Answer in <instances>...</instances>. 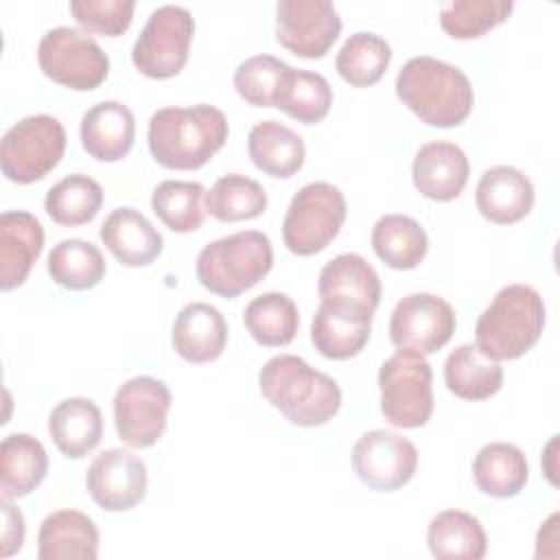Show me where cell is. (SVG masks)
I'll return each mask as SVG.
<instances>
[{"label":"cell","instance_id":"83f0119b","mask_svg":"<svg viewBox=\"0 0 560 560\" xmlns=\"http://www.w3.org/2000/svg\"><path fill=\"white\" fill-rule=\"evenodd\" d=\"M427 545L440 560H481L488 551L481 521L464 510L438 512L429 523Z\"/></svg>","mask_w":560,"mask_h":560},{"label":"cell","instance_id":"4316f807","mask_svg":"<svg viewBox=\"0 0 560 560\" xmlns=\"http://www.w3.org/2000/svg\"><path fill=\"white\" fill-rule=\"evenodd\" d=\"M48 472L44 444L28 433H11L0 446V490L2 499L31 494Z\"/></svg>","mask_w":560,"mask_h":560},{"label":"cell","instance_id":"e575fe53","mask_svg":"<svg viewBox=\"0 0 560 560\" xmlns=\"http://www.w3.org/2000/svg\"><path fill=\"white\" fill-rule=\"evenodd\" d=\"M392 61V46L385 37L359 31L352 33L335 57V68L341 79L354 88H368L381 81Z\"/></svg>","mask_w":560,"mask_h":560},{"label":"cell","instance_id":"ee69618b","mask_svg":"<svg viewBox=\"0 0 560 560\" xmlns=\"http://www.w3.org/2000/svg\"><path fill=\"white\" fill-rule=\"evenodd\" d=\"M556 444H558V435H553L551 440H549V444H547V448H545V459H547V464H545V475H547V479L556 486L558 481H556V466H553V453H556Z\"/></svg>","mask_w":560,"mask_h":560},{"label":"cell","instance_id":"30bf717a","mask_svg":"<svg viewBox=\"0 0 560 560\" xmlns=\"http://www.w3.org/2000/svg\"><path fill=\"white\" fill-rule=\"evenodd\" d=\"M195 20L186 7L162 4L153 9L133 42L131 61L149 79H171L188 61Z\"/></svg>","mask_w":560,"mask_h":560},{"label":"cell","instance_id":"ffe728a7","mask_svg":"<svg viewBox=\"0 0 560 560\" xmlns=\"http://www.w3.org/2000/svg\"><path fill=\"white\" fill-rule=\"evenodd\" d=\"M171 341L184 361L210 363L225 350L228 322L217 306L206 302H190L177 313Z\"/></svg>","mask_w":560,"mask_h":560},{"label":"cell","instance_id":"4fadbf2b","mask_svg":"<svg viewBox=\"0 0 560 560\" xmlns=\"http://www.w3.org/2000/svg\"><path fill=\"white\" fill-rule=\"evenodd\" d=\"M352 468L363 486L376 492H394L411 481L418 468L413 442L387 429L363 433L352 448Z\"/></svg>","mask_w":560,"mask_h":560},{"label":"cell","instance_id":"f546056e","mask_svg":"<svg viewBox=\"0 0 560 560\" xmlns=\"http://www.w3.org/2000/svg\"><path fill=\"white\" fill-rule=\"evenodd\" d=\"M529 477L525 453L510 442H490L472 459V479L477 488L494 499L516 497Z\"/></svg>","mask_w":560,"mask_h":560},{"label":"cell","instance_id":"8992f818","mask_svg":"<svg viewBox=\"0 0 560 560\" xmlns=\"http://www.w3.org/2000/svg\"><path fill=\"white\" fill-rule=\"evenodd\" d=\"M348 214L343 192L328 182L302 186L289 201L282 238L291 254L313 256L326 249L339 234Z\"/></svg>","mask_w":560,"mask_h":560},{"label":"cell","instance_id":"52a82bcc","mask_svg":"<svg viewBox=\"0 0 560 560\" xmlns=\"http://www.w3.org/2000/svg\"><path fill=\"white\" fill-rule=\"evenodd\" d=\"M66 129L50 114H33L7 129L0 142L2 175L15 184L46 177L63 158Z\"/></svg>","mask_w":560,"mask_h":560},{"label":"cell","instance_id":"484cf974","mask_svg":"<svg viewBox=\"0 0 560 560\" xmlns=\"http://www.w3.org/2000/svg\"><path fill=\"white\" fill-rule=\"evenodd\" d=\"M247 151L254 166L271 177H293L306 158L302 136L276 120H260L249 129Z\"/></svg>","mask_w":560,"mask_h":560},{"label":"cell","instance_id":"e0dca14e","mask_svg":"<svg viewBox=\"0 0 560 560\" xmlns=\"http://www.w3.org/2000/svg\"><path fill=\"white\" fill-rule=\"evenodd\" d=\"M470 175V164L455 142L433 140L418 149L411 177L416 190L433 201H451L462 195Z\"/></svg>","mask_w":560,"mask_h":560},{"label":"cell","instance_id":"836d02e7","mask_svg":"<svg viewBox=\"0 0 560 560\" xmlns=\"http://www.w3.org/2000/svg\"><path fill=\"white\" fill-rule=\"evenodd\" d=\"M107 271L103 252L83 238L59 241L48 254L50 278L70 291L96 287Z\"/></svg>","mask_w":560,"mask_h":560},{"label":"cell","instance_id":"d590c367","mask_svg":"<svg viewBox=\"0 0 560 560\" xmlns=\"http://www.w3.org/2000/svg\"><path fill=\"white\" fill-rule=\"evenodd\" d=\"M203 206L206 212H210L217 221H247L267 210V192L256 179L241 173H230L212 184L203 197Z\"/></svg>","mask_w":560,"mask_h":560},{"label":"cell","instance_id":"8d00e7d4","mask_svg":"<svg viewBox=\"0 0 560 560\" xmlns=\"http://www.w3.org/2000/svg\"><path fill=\"white\" fill-rule=\"evenodd\" d=\"M103 206V188L96 179L83 173H72L48 188L44 208L59 225L90 223Z\"/></svg>","mask_w":560,"mask_h":560},{"label":"cell","instance_id":"ba28073f","mask_svg":"<svg viewBox=\"0 0 560 560\" xmlns=\"http://www.w3.org/2000/svg\"><path fill=\"white\" fill-rule=\"evenodd\" d=\"M42 72L70 90L90 92L109 74V57L85 31L55 26L46 31L37 46Z\"/></svg>","mask_w":560,"mask_h":560},{"label":"cell","instance_id":"1f68e13d","mask_svg":"<svg viewBox=\"0 0 560 560\" xmlns=\"http://www.w3.org/2000/svg\"><path fill=\"white\" fill-rule=\"evenodd\" d=\"M243 322L256 343L280 348L293 341L300 326V313L287 293L267 291L245 306Z\"/></svg>","mask_w":560,"mask_h":560},{"label":"cell","instance_id":"7402d4cb","mask_svg":"<svg viewBox=\"0 0 560 560\" xmlns=\"http://www.w3.org/2000/svg\"><path fill=\"white\" fill-rule=\"evenodd\" d=\"M372 315L374 313L370 311L319 302L311 324V341L315 350L332 361L357 357L370 339Z\"/></svg>","mask_w":560,"mask_h":560},{"label":"cell","instance_id":"d6a6232c","mask_svg":"<svg viewBox=\"0 0 560 560\" xmlns=\"http://www.w3.org/2000/svg\"><path fill=\"white\" fill-rule=\"evenodd\" d=\"M332 105V88L319 74L302 68H291L284 72L273 107L282 109L291 118L304 125H315L326 118Z\"/></svg>","mask_w":560,"mask_h":560},{"label":"cell","instance_id":"8fae6325","mask_svg":"<svg viewBox=\"0 0 560 560\" xmlns=\"http://www.w3.org/2000/svg\"><path fill=\"white\" fill-rule=\"evenodd\" d=\"M455 326V311L444 298L409 293L392 311L389 339L398 352L427 357L448 343Z\"/></svg>","mask_w":560,"mask_h":560},{"label":"cell","instance_id":"2e32d148","mask_svg":"<svg viewBox=\"0 0 560 560\" xmlns=\"http://www.w3.org/2000/svg\"><path fill=\"white\" fill-rule=\"evenodd\" d=\"M319 302L374 313L381 302V280L359 254H339L328 260L317 280Z\"/></svg>","mask_w":560,"mask_h":560},{"label":"cell","instance_id":"f1b7e54d","mask_svg":"<svg viewBox=\"0 0 560 560\" xmlns=\"http://www.w3.org/2000/svg\"><path fill=\"white\" fill-rule=\"evenodd\" d=\"M444 383L457 398L486 400L501 389L503 368L477 343H462L444 361Z\"/></svg>","mask_w":560,"mask_h":560},{"label":"cell","instance_id":"7bdbcfd3","mask_svg":"<svg viewBox=\"0 0 560 560\" xmlns=\"http://www.w3.org/2000/svg\"><path fill=\"white\" fill-rule=\"evenodd\" d=\"M545 540V545H549V558H556L558 556V514H551L542 527L538 529V536H536V542Z\"/></svg>","mask_w":560,"mask_h":560},{"label":"cell","instance_id":"b9f144b4","mask_svg":"<svg viewBox=\"0 0 560 560\" xmlns=\"http://www.w3.org/2000/svg\"><path fill=\"white\" fill-rule=\"evenodd\" d=\"M2 549L0 556L9 558L15 551L22 549L24 542V516L22 512L11 503V499H2Z\"/></svg>","mask_w":560,"mask_h":560},{"label":"cell","instance_id":"cb8c5ba5","mask_svg":"<svg viewBox=\"0 0 560 560\" xmlns=\"http://www.w3.org/2000/svg\"><path fill=\"white\" fill-rule=\"evenodd\" d=\"M39 560H96L98 529L79 510H57L48 514L37 532Z\"/></svg>","mask_w":560,"mask_h":560},{"label":"cell","instance_id":"ac0fdd59","mask_svg":"<svg viewBox=\"0 0 560 560\" xmlns=\"http://www.w3.org/2000/svg\"><path fill=\"white\" fill-rule=\"evenodd\" d=\"M534 197L532 179L516 166L508 164L483 171L475 190V201L481 217L499 225H510L525 219L534 208Z\"/></svg>","mask_w":560,"mask_h":560},{"label":"cell","instance_id":"d4e9b609","mask_svg":"<svg viewBox=\"0 0 560 560\" xmlns=\"http://www.w3.org/2000/svg\"><path fill=\"white\" fill-rule=\"evenodd\" d=\"M48 433L61 455L81 459L103 438V416L94 400L74 396L61 400L48 416Z\"/></svg>","mask_w":560,"mask_h":560},{"label":"cell","instance_id":"7c38bea8","mask_svg":"<svg viewBox=\"0 0 560 560\" xmlns=\"http://www.w3.org/2000/svg\"><path fill=\"white\" fill-rule=\"evenodd\" d=\"M171 389L153 376H133L114 394V424L131 448L153 446L166 431Z\"/></svg>","mask_w":560,"mask_h":560},{"label":"cell","instance_id":"9a60e30c","mask_svg":"<svg viewBox=\"0 0 560 560\" xmlns=\"http://www.w3.org/2000/svg\"><path fill=\"white\" fill-rule=\"evenodd\" d=\"M147 466L125 448H109L96 455L88 468L85 486L94 503L107 512H127L147 494Z\"/></svg>","mask_w":560,"mask_h":560},{"label":"cell","instance_id":"5b68a950","mask_svg":"<svg viewBox=\"0 0 560 560\" xmlns=\"http://www.w3.org/2000/svg\"><path fill=\"white\" fill-rule=\"evenodd\" d=\"M271 267V241L258 230H241L203 245L195 262L201 287L228 300L258 284Z\"/></svg>","mask_w":560,"mask_h":560},{"label":"cell","instance_id":"74e56055","mask_svg":"<svg viewBox=\"0 0 560 560\" xmlns=\"http://www.w3.org/2000/svg\"><path fill=\"white\" fill-rule=\"evenodd\" d=\"M206 190L199 182L164 179L151 195V208L158 219L173 232L186 234L203 225Z\"/></svg>","mask_w":560,"mask_h":560},{"label":"cell","instance_id":"4dcf8cb0","mask_svg":"<svg viewBox=\"0 0 560 560\" xmlns=\"http://www.w3.org/2000/svg\"><path fill=\"white\" fill-rule=\"evenodd\" d=\"M374 254L392 269H416L429 249L420 221L407 214H383L372 228Z\"/></svg>","mask_w":560,"mask_h":560},{"label":"cell","instance_id":"d6986e66","mask_svg":"<svg viewBox=\"0 0 560 560\" xmlns=\"http://www.w3.org/2000/svg\"><path fill=\"white\" fill-rule=\"evenodd\" d=\"M44 249V228L37 217L24 210L0 214V287L11 291L28 278Z\"/></svg>","mask_w":560,"mask_h":560},{"label":"cell","instance_id":"3957f363","mask_svg":"<svg viewBox=\"0 0 560 560\" xmlns=\"http://www.w3.org/2000/svg\"><path fill=\"white\" fill-rule=\"evenodd\" d=\"M396 96L431 127L462 125L475 103L470 79L453 63L420 55L411 57L396 77Z\"/></svg>","mask_w":560,"mask_h":560},{"label":"cell","instance_id":"ab89813d","mask_svg":"<svg viewBox=\"0 0 560 560\" xmlns=\"http://www.w3.org/2000/svg\"><path fill=\"white\" fill-rule=\"evenodd\" d=\"M289 63L273 55H254L234 70V88L254 107H273L280 81Z\"/></svg>","mask_w":560,"mask_h":560},{"label":"cell","instance_id":"7a4b0ae2","mask_svg":"<svg viewBox=\"0 0 560 560\" xmlns=\"http://www.w3.org/2000/svg\"><path fill=\"white\" fill-rule=\"evenodd\" d=\"M258 387L298 427H322L341 407L339 383L295 354L271 357L258 372Z\"/></svg>","mask_w":560,"mask_h":560},{"label":"cell","instance_id":"f35d334b","mask_svg":"<svg viewBox=\"0 0 560 560\" xmlns=\"http://www.w3.org/2000/svg\"><path fill=\"white\" fill-rule=\"evenodd\" d=\"M512 0H453L440 7V24L455 39H477L512 13Z\"/></svg>","mask_w":560,"mask_h":560},{"label":"cell","instance_id":"9c48e42d","mask_svg":"<svg viewBox=\"0 0 560 560\" xmlns=\"http://www.w3.org/2000/svg\"><path fill=\"white\" fill-rule=\"evenodd\" d=\"M433 372L424 357L396 352L378 370L381 413L392 427L418 429L433 413Z\"/></svg>","mask_w":560,"mask_h":560},{"label":"cell","instance_id":"60d3db41","mask_svg":"<svg viewBox=\"0 0 560 560\" xmlns=\"http://www.w3.org/2000/svg\"><path fill=\"white\" fill-rule=\"evenodd\" d=\"M133 0H72L70 13L85 28L107 37L122 35L133 20Z\"/></svg>","mask_w":560,"mask_h":560},{"label":"cell","instance_id":"603a6c76","mask_svg":"<svg viewBox=\"0 0 560 560\" xmlns=\"http://www.w3.org/2000/svg\"><path fill=\"white\" fill-rule=\"evenodd\" d=\"M98 234L103 245L125 267H147L162 254V234L131 206L112 210Z\"/></svg>","mask_w":560,"mask_h":560},{"label":"cell","instance_id":"277c9868","mask_svg":"<svg viewBox=\"0 0 560 560\" xmlns=\"http://www.w3.org/2000/svg\"><path fill=\"white\" fill-rule=\"evenodd\" d=\"M545 302L529 284H505L475 324V343L494 361H514L536 346L545 328Z\"/></svg>","mask_w":560,"mask_h":560},{"label":"cell","instance_id":"44dd1931","mask_svg":"<svg viewBox=\"0 0 560 560\" xmlns=\"http://www.w3.org/2000/svg\"><path fill=\"white\" fill-rule=\"evenodd\" d=\"M81 144L98 162L122 160L136 140V118L120 101H101L81 118Z\"/></svg>","mask_w":560,"mask_h":560},{"label":"cell","instance_id":"5bb4252c","mask_svg":"<svg viewBox=\"0 0 560 560\" xmlns=\"http://www.w3.org/2000/svg\"><path fill=\"white\" fill-rule=\"evenodd\" d=\"M339 33L341 18L328 0H280L276 4V37L298 57H324Z\"/></svg>","mask_w":560,"mask_h":560},{"label":"cell","instance_id":"6da1fadb","mask_svg":"<svg viewBox=\"0 0 560 560\" xmlns=\"http://www.w3.org/2000/svg\"><path fill=\"white\" fill-rule=\"evenodd\" d=\"M230 133L225 114L208 103L192 107H162L147 129L153 160L166 168L195 171L212 160Z\"/></svg>","mask_w":560,"mask_h":560}]
</instances>
